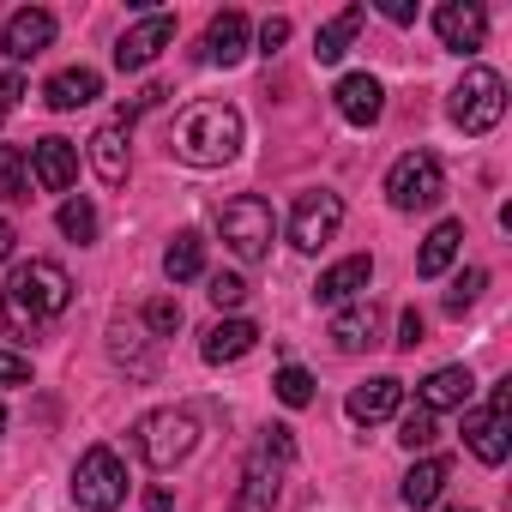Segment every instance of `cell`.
I'll list each match as a JSON object with an SVG mask.
<instances>
[{
	"label": "cell",
	"instance_id": "6da1fadb",
	"mask_svg": "<svg viewBox=\"0 0 512 512\" xmlns=\"http://www.w3.org/2000/svg\"><path fill=\"white\" fill-rule=\"evenodd\" d=\"M67 308H73V278H67V266H55V260H25V266H13L7 290H0V320H7L13 338L49 332Z\"/></svg>",
	"mask_w": 512,
	"mask_h": 512
},
{
	"label": "cell",
	"instance_id": "7a4b0ae2",
	"mask_svg": "<svg viewBox=\"0 0 512 512\" xmlns=\"http://www.w3.org/2000/svg\"><path fill=\"white\" fill-rule=\"evenodd\" d=\"M241 151V109L229 103H193L175 121V157L187 169H223Z\"/></svg>",
	"mask_w": 512,
	"mask_h": 512
},
{
	"label": "cell",
	"instance_id": "3957f363",
	"mask_svg": "<svg viewBox=\"0 0 512 512\" xmlns=\"http://www.w3.org/2000/svg\"><path fill=\"white\" fill-rule=\"evenodd\" d=\"M193 446H199V416H193V410H181V404L151 410V416H139V422H133V452H139L151 470H175Z\"/></svg>",
	"mask_w": 512,
	"mask_h": 512
},
{
	"label": "cell",
	"instance_id": "277c9868",
	"mask_svg": "<svg viewBox=\"0 0 512 512\" xmlns=\"http://www.w3.org/2000/svg\"><path fill=\"white\" fill-rule=\"evenodd\" d=\"M217 229H223V247L235 253V260L253 266V260H266V253H272L278 211H272V199H260V193H241V199H229V205L217 211Z\"/></svg>",
	"mask_w": 512,
	"mask_h": 512
},
{
	"label": "cell",
	"instance_id": "5b68a950",
	"mask_svg": "<svg viewBox=\"0 0 512 512\" xmlns=\"http://www.w3.org/2000/svg\"><path fill=\"white\" fill-rule=\"evenodd\" d=\"M446 193V169L434 151H404L392 169H386V199L392 211H434Z\"/></svg>",
	"mask_w": 512,
	"mask_h": 512
},
{
	"label": "cell",
	"instance_id": "8992f818",
	"mask_svg": "<svg viewBox=\"0 0 512 512\" xmlns=\"http://www.w3.org/2000/svg\"><path fill=\"white\" fill-rule=\"evenodd\" d=\"M73 500L85 512H115L127 500V464L115 446H91L79 464H73Z\"/></svg>",
	"mask_w": 512,
	"mask_h": 512
},
{
	"label": "cell",
	"instance_id": "52a82bcc",
	"mask_svg": "<svg viewBox=\"0 0 512 512\" xmlns=\"http://www.w3.org/2000/svg\"><path fill=\"white\" fill-rule=\"evenodd\" d=\"M464 440L482 464H506L512 452V380H494L482 410H464Z\"/></svg>",
	"mask_w": 512,
	"mask_h": 512
},
{
	"label": "cell",
	"instance_id": "ba28073f",
	"mask_svg": "<svg viewBox=\"0 0 512 512\" xmlns=\"http://www.w3.org/2000/svg\"><path fill=\"white\" fill-rule=\"evenodd\" d=\"M500 115H506V79L488 67H470L452 85V121L464 133H488V127H500Z\"/></svg>",
	"mask_w": 512,
	"mask_h": 512
},
{
	"label": "cell",
	"instance_id": "9c48e42d",
	"mask_svg": "<svg viewBox=\"0 0 512 512\" xmlns=\"http://www.w3.org/2000/svg\"><path fill=\"white\" fill-rule=\"evenodd\" d=\"M338 223H344V199L326 193V187H314V193H302L296 211H290V247H296V253H320V247L338 235Z\"/></svg>",
	"mask_w": 512,
	"mask_h": 512
},
{
	"label": "cell",
	"instance_id": "30bf717a",
	"mask_svg": "<svg viewBox=\"0 0 512 512\" xmlns=\"http://www.w3.org/2000/svg\"><path fill=\"white\" fill-rule=\"evenodd\" d=\"M169 43H175V13H145L139 25L121 31V43H115V67H121V73H145Z\"/></svg>",
	"mask_w": 512,
	"mask_h": 512
},
{
	"label": "cell",
	"instance_id": "8fae6325",
	"mask_svg": "<svg viewBox=\"0 0 512 512\" xmlns=\"http://www.w3.org/2000/svg\"><path fill=\"white\" fill-rule=\"evenodd\" d=\"M278 482H284V464L253 446L247 464H241V482H235L229 512H278Z\"/></svg>",
	"mask_w": 512,
	"mask_h": 512
},
{
	"label": "cell",
	"instance_id": "7c38bea8",
	"mask_svg": "<svg viewBox=\"0 0 512 512\" xmlns=\"http://www.w3.org/2000/svg\"><path fill=\"white\" fill-rule=\"evenodd\" d=\"M91 169H97L109 187L127 181V169H133V121H127V115H109V121L91 133Z\"/></svg>",
	"mask_w": 512,
	"mask_h": 512
},
{
	"label": "cell",
	"instance_id": "4fadbf2b",
	"mask_svg": "<svg viewBox=\"0 0 512 512\" xmlns=\"http://www.w3.org/2000/svg\"><path fill=\"white\" fill-rule=\"evenodd\" d=\"M368 284H374V260H368V253H350V260H338V266L320 272L314 302H320V308H350V302L368 296Z\"/></svg>",
	"mask_w": 512,
	"mask_h": 512
},
{
	"label": "cell",
	"instance_id": "5bb4252c",
	"mask_svg": "<svg viewBox=\"0 0 512 512\" xmlns=\"http://www.w3.org/2000/svg\"><path fill=\"white\" fill-rule=\"evenodd\" d=\"M31 181H37L43 193H67V187L79 181V145L61 139V133L37 139V145H31Z\"/></svg>",
	"mask_w": 512,
	"mask_h": 512
},
{
	"label": "cell",
	"instance_id": "9a60e30c",
	"mask_svg": "<svg viewBox=\"0 0 512 512\" xmlns=\"http://www.w3.org/2000/svg\"><path fill=\"white\" fill-rule=\"evenodd\" d=\"M434 31L452 55H476L482 37H488V13L476 7V0H446V7L434 13Z\"/></svg>",
	"mask_w": 512,
	"mask_h": 512
},
{
	"label": "cell",
	"instance_id": "2e32d148",
	"mask_svg": "<svg viewBox=\"0 0 512 512\" xmlns=\"http://www.w3.org/2000/svg\"><path fill=\"white\" fill-rule=\"evenodd\" d=\"M332 103H338V115H344L350 127H374V121L386 115V85H380L374 73H344L338 91H332Z\"/></svg>",
	"mask_w": 512,
	"mask_h": 512
},
{
	"label": "cell",
	"instance_id": "e0dca14e",
	"mask_svg": "<svg viewBox=\"0 0 512 512\" xmlns=\"http://www.w3.org/2000/svg\"><path fill=\"white\" fill-rule=\"evenodd\" d=\"M398 404H404V380H398V374H374V380H362V386L344 398V410H350L356 428H374V422L398 416Z\"/></svg>",
	"mask_w": 512,
	"mask_h": 512
},
{
	"label": "cell",
	"instance_id": "ac0fdd59",
	"mask_svg": "<svg viewBox=\"0 0 512 512\" xmlns=\"http://www.w3.org/2000/svg\"><path fill=\"white\" fill-rule=\"evenodd\" d=\"M49 43H55V13H43V7H19V13L7 19V31H0L7 61H31V55H43Z\"/></svg>",
	"mask_w": 512,
	"mask_h": 512
},
{
	"label": "cell",
	"instance_id": "d6986e66",
	"mask_svg": "<svg viewBox=\"0 0 512 512\" xmlns=\"http://www.w3.org/2000/svg\"><path fill=\"white\" fill-rule=\"evenodd\" d=\"M247 43H253L247 13H217V19L205 25V49H199V61H205V67H235V61L247 55Z\"/></svg>",
	"mask_w": 512,
	"mask_h": 512
},
{
	"label": "cell",
	"instance_id": "ffe728a7",
	"mask_svg": "<svg viewBox=\"0 0 512 512\" xmlns=\"http://www.w3.org/2000/svg\"><path fill=\"white\" fill-rule=\"evenodd\" d=\"M253 344H260V326L253 320H241V314H223L211 332H205V344H199V356L211 362V368H229V362H241Z\"/></svg>",
	"mask_w": 512,
	"mask_h": 512
},
{
	"label": "cell",
	"instance_id": "44dd1931",
	"mask_svg": "<svg viewBox=\"0 0 512 512\" xmlns=\"http://www.w3.org/2000/svg\"><path fill=\"white\" fill-rule=\"evenodd\" d=\"M151 344H157V338H151L139 320H115V326H109V356H115L127 374H139V380L157 374V350H151Z\"/></svg>",
	"mask_w": 512,
	"mask_h": 512
},
{
	"label": "cell",
	"instance_id": "7402d4cb",
	"mask_svg": "<svg viewBox=\"0 0 512 512\" xmlns=\"http://www.w3.org/2000/svg\"><path fill=\"white\" fill-rule=\"evenodd\" d=\"M97 97H103V73H91V67H61V73L43 85V103H49L55 115L85 109V103H97Z\"/></svg>",
	"mask_w": 512,
	"mask_h": 512
},
{
	"label": "cell",
	"instance_id": "603a6c76",
	"mask_svg": "<svg viewBox=\"0 0 512 512\" xmlns=\"http://www.w3.org/2000/svg\"><path fill=\"white\" fill-rule=\"evenodd\" d=\"M470 368H434L428 380H422V392H416V404L428 410V416H440V410H470Z\"/></svg>",
	"mask_w": 512,
	"mask_h": 512
},
{
	"label": "cell",
	"instance_id": "cb8c5ba5",
	"mask_svg": "<svg viewBox=\"0 0 512 512\" xmlns=\"http://www.w3.org/2000/svg\"><path fill=\"white\" fill-rule=\"evenodd\" d=\"M458 247H464V223H458V217L434 223L428 241H422V253H416V278H446L452 260H458Z\"/></svg>",
	"mask_w": 512,
	"mask_h": 512
},
{
	"label": "cell",
	"instance_id": "d4e9b609",
	"mask_svg": "<svg viewBox=\"0 0 512 512\" xmlns=\"http://www.w3.org/2000/svg\"><path fill=\"white\" fill-rule=\"evenodd\" d=\"M374 326H380V308L362 296V302H350V308H338V314H332V344H338L344 356H356V350H368V344H374Z\"/></svg>",
	"mask_w": 512,
	"mask_h": 512
},
{
	"label": "cell",
	"instance_id": "484cf974",
	"mask_svg": "<svg viewBox=\"0 0 512 512\" xmlns=\"http://www.w3.org/2000/svg\"><path fill=\"white\" fill-rule=\"evenodd\" d=\"M446 482H452V464H446V458H416L398 494H404V506H416V512H422V506H434V500L446 494Z\"/></svg>",
	"mask_w": 512,
	"mask_h": 512
},
{
	"label": "cell",
	"instance_id": "4316f807",
	"mask_svg": "<svg viewBox=\"0 0 512 512\" xmlns=\"http://www.w3.org/2000/svg\"><path fill=\"white\" fill-rule=\"evenodd\" d=\"M163 272H169V284H193V278H205V241H199L193 229H181V235L163 247Z\"/></svg>",
	"mask_w": 512,
	"mask_h": 512
},
{
	"label": "cell",
	"instance_id": "83f0119b",
	"mask_svg": "<svg viewBox=\"0 0 512 512\" xmlns=\"http://www.w3.org/2000/svg\"><path fill=\"white\" fill-rule=\"evenodd\" d=\"M356 31H362V7H344L332 25H320V37H314V61H320V67L344 61V49L356 43Z\"/></svg>",
	"mask_w": 512,
	"mask_h": 512
},
{
	"label": "cell",
	"instance_id": "f1b7e54d",
	"mask_svg": "<svg viewBox=\"0 0 512 512\" xmlns=\"http://www.w3.org/2000/svg\"><path fill=\"white\" fill-rule=\"evenodd\" d=\"M0 199H7V205L31 199V157L19 145H0Z\"/></svg>",
	"mask_w": 512,
	"mask_h": 512
},
{
	"label": "cell",
	"instance_id": "f546056e",
	"mask_svg": "<svg viewBox=\"0 0 512 512\" xmlns=\"http://www.w3.org/2000/svg\"><path fill=\"white\" fill-rule=\"evenodd\" d=\"M55 223H61V235L79 241V247L97 241V205H91L85 193H79V199H61V217H55Z\"/></svg>",
	"mask_w": 512,
	"mask_h": 512
},
{
	"label": "cell",
	"instance_id": "4dcf8cb0",
	"mask_svg": "<svg viewBox=\"0 0 512 512\" xmlns=\"http://www.w3.org/2000/svg\"><path fill=\"white\" fill-rule=\"evenodd\" d=\"M272 392H278V404L308 410V404H314V374H308V368H296V362H284V368H278V380H272Z\"/></svg>",
	"mask_w": 512,
	"mask_h": 512
},
{
	"label": "cell",
	"instance_id": "1f68e13d",
	"mask_svg": "<svg viewBox=\"0 0 512 512\" xmlns=\"http://www.w3.org/2000/svg\"><path fill=\"white\" fill-rule=\"evenodd\" d=\"M434 440H440V428H434V416H428L422 404L398 416V446H404V452H428Z\"/></svg>",
	"mask_w": 512,
	"mask_h": 512
},
{
	"label": "cell",
	"instance_id": "d6a6232c",
	"mask_svg": "<svg viewBox=\"0 0 512 512\" xmlns=\"http://www.w3.org/2000/svg\"><path fill=\"white\" fill-rule=\"evenodd\" d=\"M482 290H488V272H482V266H470L464 278H452V290H446V314H452V320H464V314L476 308V296H482Z\"/></svg>",
	"mask_w": 512,
	"mask_h": 512
},
{
	"label": "cell",
	"instance_id": "836d02e7",
	"mask_svg": "<svg viewBox=\"0 0 512 512\" xmlns=\"http://www.w3.org/2000/svg\"><path fill=\"white\" fill-rule=\"evenodd\" d=\"M139 326H145L151 338H175V332H181V302H175V296H151L145 314H139Z\"/></svg>",
	"mask_w": 512,
	"mask_h": 512
},
{
	"label": "cell",
	"instance_id": "e575fe53",
	"mask_svg": "<svg viewBox=\"0 0 512 512\" xmlns=\"http://www.w3.org/2000/svg\"><path fill=\"white\" fill-rule=\"evenodd\" d=\"M205 296H211V308H223V314H235V308L247 302V284H241L235 272H211V278H205Z\"/></svg>",
	"mask_w": 512,
	"mask_h": 512
},
{
	"label": "cell",
	"instance_id": "d590c367",
	"mask_svg": "<svg viewBox=\"0 0 512 512\" xmlns=\"http://www.w3.org/2000/svg\"><path fill=\"white\" fill-rule=\"evenodd\" d=\"M0 386H31V356L0 350Z\"/></svg>",
	"mask_w": 512,
	"mask_h": 512
},
{
	"label": "cell",
	"instance_id": "8d00e7d4",
	"mask_svg": "<svg viewBox=\"0 0 512 512\" xmlns=\"http://www.w3.org/2000/svg\"><path fill=\"white\" fill-rule=\"evenodd\" d=\"M260 452H266V458H278V464H290V458H296V440H290V428H266Z\"/></svg>",
	"mask_w": 512,
	"mask_h": 512
},
{
	"label": "cell",
	"instance_id": "74e56055",
	"mask_svg": "<svg viewBox=\"0 0 512 512\" xmlns=\"http://www.w3.org/2000/svg\"><path fill=\"white\" fill-rule=\"evenodd\" d=\"M284 43H290V19H266L260 25V55H278Z\"/></svg>",
	"mask_w": 512,
	"mask_h": 512
},
{
	"label": "cell",
	"instance_id": "f35d334b",
	"mask_svg": "<svg viewBox=\"0 0 512 512\" xmlns=\"http://www.w3.org/2000/svg\"><path fill=\"white\" fill-rule=\"evenodd\" d=\"M422 332H428V320H422L416 308H404V320H398V350H416V344H422Z\"/></svg>",
	"mask_w": 512,
	"mask_h": 512
},
{
	"label": "cell",
	"instance_id": "ab89813d",
	"mask_svg": "<svg viewBox=\"0 0 512 512\" xmlns=\"http://www.w3.org/2000/svg\"><path fill=\"white\" fill-rule=\"evenodd\" d=\"M19 97H25V79H19V73H0V115H13Z\"/></svg>",
	"mask_w": 512,
	"mask_h": 512
},
{
	"label": "cell",
	"instance_id": "60d3db41",
	"mask_svg": "<svg viewBox=\"0 0 512 512\" xmlns=\"http://www.w3.org/2000/svg\"><path fill=\"white\" fill-rule=\"evenodd\" d=\"M380 13H386L392 25H416V7H410V0H380Z\"/></svg>",
	"mask_w": 512,
	"mask_h": 512
},
{
	"label": "cell",
	"instance_id": "b9f144b4",
	"mask_svg": "<svg viewBox=\"0 0 512 512\" xmlns=\"http://www.w3.org/2000/svg\"><path fill=\"white\" fill-rule=\"evenodd\" d=\"M13 241H19V235H13V223H7V217H0V266H7V260H13Z\"/></svg>",
	"mask_w": 512,
	"mask_h": 512
},
{
	"label": "cell",
	"instance_id": "7bdbcfd3",
	"mask_svg": "<svg viewBox=\"0 0 512 512\" xmlns=\"http://www.w3.org/2000/svg\"><path fill=\"white\" fill-rule=\"evenodd\" d=\"M145 512H169V488H151L145 494Z\"/></svg>",
	"mask_w": 512,
	"mask_h": 512
},
{
	"label": "cell",
	"instance_id": "ee69618b",
	"mask_svg": "<svg viewBox=\"0 0 512 512\" xmlns=\"http://www.w3.org/2000/svg\"><path fill=\"white\" fill-rule=\"evenodd\" d=\"M0 434H7V404H0Z\"/></svg>",
	"mask_w": 512,
	"mask_h": 512
}]
</instances>
